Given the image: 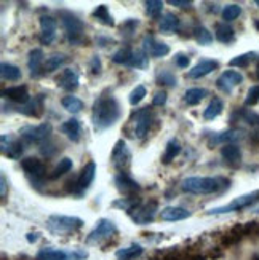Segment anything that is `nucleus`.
I'll return each mask as SVG.
<instances>
[{"mask_svg": "<svg viewBox=\"0 0 259 260\" xmlns=\"http://www.w3.org/2000/svg\"><path fill=\"white\" fill-rule=\"evenodd\" d=\"M259 103V85H254L248 89L245 98V106L246 107H253Z\"/></svg>", "mask_w": 259, "mask_h": 260, "instance_id": "nucleus-50", "label": "nucleus"}, {"mask_svg": "<svg viewBox=\"0 0 259 260\" xmlns=\"http://www.w3.org/2000/svg\"><path fill=\"white\" fill-rule=\"evenodd\" d=\"M179 27H181V21H179V18L175 13H171V11H166L160 19V26H159L160 32L170 36V34H176L179 30Z\"/></svg>", "mask_w": 259, "mask_h": 260, "instance_id": "nucleus-28", "label": "nucleus"}, {"mask_svg": "<svg viewBox=\"0 0 259 260\" xmlns=\"http://www.w3.org/2000/svg\"><path fill=\"white\" fill-rule=\"evenodd\" d=\"M110 161L114 169H117L119 173L128 174V169L131 166V152L128 149V145L125 142V139H119L112 149L110 153Z\"/></svg>", "mask_w": 259, "mask_h": 260, "instance_id": "nucleus-8", "label": "nucleus"}, {"mask_svg": "<svg viewBox=\"0 0 259 260\" xmlns=\"http://www.w3.org/2000/svg\"><path fill=\"white\" fill-rule=\"evenodd\" d=\"M88 254L85 251L66 252L63 249H53V247H43L36 255V260H87Z\"/></svg>", "mask_w": 259, "mask_h": 260, "instance_id": "nucleus-10", "label": "nucleus"}, {"mask_svg": "<svg viewBox=\"0 0 259 260\" xmlns=\"http://www.w3.org/2000/svg\"><path fill=\"white\" fill-rule=\"evenodd\" d=\"M208 96V89L205 88H189L184 93V103L187 106H197Z\"/></svg>", "mask_w": 259, "mask_h": 260, "instance_id": "nucleus-32", "label": "nucleus"}, {"mask_svg": "<svg viewBox=\"0 0 259 260\" xmlns=\"http://www.w3.org/2000/svg\"><path fill=\"white\" fill-rule=\"evenodd\" d=\"M72 166H74V163H72V160L71 158H67V156H64V158H61L60 160V163L54 166V169L53 171L48 174V179L50 180H56V179H60V177H63L66 173H69L71 169H72Z\"/></svg>", "mask_w": 259, "mask_h": 260, "instance_id": "nucleus-39", "label": "nucleus"}, {"mask_svg": "<svg viewBox=\"0 0 259 260\" xmlns=\"http://www.w3.org/2000/svg\"><path fill=\"white\" fill-rule=\"evenodd\" d=\"M155 82L157 85L160 86H168V88H175L178 85V78L171 71H166V69H160L155 75Z\"/></svg>", "mask_w": 259, "mask_h": 260, "instance_id": "nucleus-40", "label": "nucleus"}, {"mask_svg": "<svg viewBox=\"0 0 259 260\" xmlns=\"http://www.w3.org/2000/svg\"><path fill=\"white\" fill-rule=\"evenodd\" d=\"M256 201H259V190H254V191H251V193L237 197L235 200H232L229 205L211 208V209L207 211V216H221V214H229V212H235V211H242V209H246V208L253 206Z\"/></svg>", "mask_w": 259, "mask_h": 260, "instance_id": "nucleus-6", "label": "nucleus"}, {"mask_svg": "<svg viewBox=\"0 0 259 260\" xmlns=\"http://www.w3.org/2000/svg\"><path fill=\"white\" fill-rule=\"evenodd\" d=\"M114 184L117 185V188L122 191V193L130 195V197H133V193H136V191L141 190V185L136 182V180H134L130 174H123V173H119L114 177Z\"/></svg>", "mask_w": 259, "mask_h": 260, "instance_id": "nucleus-24", "label": "nucleus"}, {"mask_svg": "<svg viewBox=\"0 0 259 260\" xmlns=\"http://www.w3.org/2000/svg\"><path fill=\"white\" fill-rule=\"evenodd\" d=\"M243 82V75L239 71H224L218 78H216V86L221 89L222 93L231 94L234 91V88L240 85Z\"/></svg>", "mask_w": 259, "mask_h": 260, "instance_id": "nucleus-13", "label": "nucleus"}, {"mask_svg": "<svg viewBox=\"0 0 259 260\" xmlns=\"http://www.w3.org/2000/svg\"><path fill=\"white\" fill-rule=\"evenodd\" d=\"M226 184H231V182L227 179H222V177L194 176V177L184 179L181 182V188L186 193H192V195H213V193H218L219 190H222Z\"/></svg>", "mask_w": 259, "mask_h": 260, "instance_id": "nucleus-2", "label": "nucleus"}, {"mask_svg": "<svg viewBox=\"0 0 259 260\" xmlns=\"http://www.w3.org/2000/svg\"><path fill=\"white\" fill-rule=\"evenodd\" d=\"M58 32V21L51 16H40V42L50 45L56 39Z\"/></svg>", "mask_w": 259, "mask_h": 260, "instance_id": "nucleus-19", "label": "nucleus"}, {"mask_svg": "<svg viewBox=\"0 0 259 260\" xmlns=\"http://www.w3.org/2000/svg\"><path fill=\"white\" fill-rule=\"evenodd\" d=\"M0 75H2L4 80L7 82H18L21 80V69L15 64H10V62H2L0 64Z\"/></svg>", "mask_w": 259, "mask_h": 260, "instance_id": "nucleus-34", "label": "nucleus"}, {"mask_svg": "<svg viewBox=\"0 0 259 260\" xmlns=\"http://www.w3.org/2000/svg\"><path fill=\"white\" fill-rule=\"evenodd\" d=\"M96 176V163L95 161H88L80 171V176L77 179V190L78 195H82L83 191H87L90 188V185L93 184Z\"/></svg>", "mask_w": 259, "mask_h": 260, "instance_id": "nucleus-22", "label": "nucleus"}, {"mask_svg": "<svg viewBox=\"0 0 259 260\" xmlns=\"http://www.w3.org/2000/svg\"><path fill=\"white\" fill-rule=\"evenodd\" d=\"M142 203V200L141 198H138V197H127V198H119V200H116V201H112V208H119V209H122V211H127V214L128 212H131L134 208H138L139 205Z\"/></svg>", "mask_w": 259, "mask_h": 260, "instance_id": "nucleus-38", "label": "nucleus"}, {"mask_svg": "<svg viewBox=\"0 0 259 260\" xmlns=\"http://www.w3.org/2000/svg\"><path fill=\"white\" fill-rule=\"evenodd\" d=\"M92 15H93V18H95L98 22H101L103 26H107V27H114V26H116V21H114V18H112V15L109 13V8H107L106 5H99V7H96Z\"/></svg>", "mask_w": 259, "mask_h": 260, "instance_id": "nucleus-37", "label": "nucleus"}, {"mask_svg": "<svg viewBox=\"0 0 259 260\" xmlns=\"http://www.w3.org/2000/svg\"><path fill=\"white\" fill-rule=\"evenodd\" d=\"M139 26V21L138 19H133V18H130V19H127V21H123V24H122V27H120V30H122V36L123 37H131L134 32H136V27Z\"/></svg>", "mask_w": 259, "mask_h": 260, "instance_id": "nucleus-49", "label": "nucleus"}, {"mask_svg": "<svg viewBox=\"0 0 259 260\" xmlns=\"http://www.w3.org/2000/svg\"><path fill=\"white\" fill-rule=\"evenodd\" d=\"M224 110V103L221 98H213L210 101V104L207 106V109L204 110V118L207 121H213L215 118H218Z\"/></svg>", "mask_w": 259, "mask_h": 260, "instance_id": "nucleus-31", "label": "nucleus"}, {"mask_svg": "<svg viewBox=\"0 0 259 260\" xmlns=\"http://www.w3.org/2000/svg\"><path fill=\"white\" fill-rule=\"evenodd\" d=\"M170 5L178 7V8H190L194 4L190 0H170Z\"/></svg>", "mask_w": 259, "mask_h": 260, "instance_id": "nucleus-54", "label": "nucleus"}, {"mask_svg": "<svg viewBox=\"0 0 259 260\" xmlns=\"http://www.w3.org/2000/svg\"><path fill=\"white\" fill-rule=\"evenodd\" d=\"M53 133V126L51 123H40V125H29L19 129V139L27 144V145H34V144H43L50 139V136Z\"/></svg>", "mask_w": 259, "mask_h": 260, "instance_id": "nucleus-5", "label": "nucleus"}, {"mask_svg": "<svg viewBox=\"0 0 259 260\" xmlns=\"http://www.w3.org/2000/svg\"><path fill=\"white\" fill-rule=\"evenodd\" d=\"M78 83H80V75H78V72L75 69H71V67L69 69H64L60 74V77L56 78V85L67 93L75 91L78 88Z\"/></svg>", "mask_w": 259, "mask_h": 260, "instance_id": "nucleus-18", "label": "nucleus"}, {"mask_svg": "<svg viewBox=\"0 0 259 260\" xmlns=\"http://www.w3.org/2000/svg\"><path fill=\"white\" fill-rule=\"evenodd\" d=\"M251 260H259V255H254V257H253Z\"/></svg>", "mask_w": 259, "mask_h": 260, "instance_id": "nucleus-59", "label": "nucleus"}, {"mask_svg": "<svg viewBox=\"0 0 259 260\" xmlns=\"http://www.w3.org/2000/svg\"><path fill=\"white\" fill-rule=\"evenodd\" d=\"M254 4H256V5L259 7V0H256V2H254Z\"/></svg>", "mask_w": 259, "mask_h": 260, "instance_id": "nucleus-60", "label": "nucleus"}, {"mask_svg": "<svg viewBox=\"0 0 259 260\" xmlns=\"http://www.w3.org/2000/svg\"><path fill=\"white\" fill-rule=\"evenodd\" d=\"M157 212H159V203L152 200L148 203H141L138 208L128 212V216L136 225H149L155 220Z\"/></svg>", "mask_w": 259, "mask_h": 260, "instance_id": "nucleus-9", "label": "nucleus"}, {"mask_svg": "<svg viewBox=\"0 0 259 260\" xmlns=\"http://www.w3.org/2000/svg\"><path fill=\"white\" fill-rule=\"evenodd\" d=\"M0 149L10 160H19L24 153V142L13 134H2L0 138Z\"/></svg>", "mask_w": 259, "mask_h": 260, "instance_id": "nucleus-11", "label": "nucleus"}, {"mask_svg": "<svg viewBox=\"0 0 259 260\" xmlns=\"http://www.w3.org/2000/svg\"><path fill=\"white\" fill-rule=\"evenodd\" d=\"M221 156L222 160L231 166H237L242 161V150L239 145L235 144H227L221 147Z\"/></svg>", "mask_w": 259, "mask_h": 260, "instance_id": "nucleus-27", "label": "nucleus"}, {"mask_svg": "<svg viewBox=\"0 0 259 260\" xmlns=\"http://www.w3.org/2000/svg\"><path fill=\"white\" fill-rule=\"evenodd\" d=\"M134 136L138 139H144L146 136L149 133V128L152 125V120H154V112L151 107H142L136 112L134 115Z\"/></svg>", "mask_w": 259, "mask_h": 260, "instance_id": "nucleus-12", "label": "nucleus"}, {"mask_svg": "<svg viewBox=\"0 0 259 260\" xmlns=\"http://www.w3.org/2000/svg\"><path fill=\"white\" fill-rule=\"evenodd\" d=\"M119 233V229L114 220L110 219H99L96 227L88 233L87 236V244H101L106 240H110L112 236Z\"/></svg>", "mask_w": 259, "mask_h": 260, "instance_id": "nucleus-7", "label": "nucleus"}, {"mask_svg": "<svg viewBox=\"0 0 259 260\" xmlns=\"http://www.w3.org/2000/svg\"><path fill=\"white\" fill-rule=\"evenodd\" d=\"M67 61H69V58H67L64 53H53L48 56L47 61H45V72L51 74L54 71H58Z\"/></svg>", "mask_w": 259, "mask_h": 260, "instance_id": "nucleus-33", "label": "nucleus"}, {"mask_svg": "<svg viewBox=\"0 0 259 260\" xmlns=\"http://www.w3.org/2000/svg\"><path fill=\"white\" fill-rule=\"evenodd\" d=\"M131 69H148L149 67V54L146 53L142 48L141 50H134V54H133V61L130 64Z\"/></svg>", "mask_w": 259, "mask_h": 260, "instance_id": "nucleus-44", "label": "nucleus"}, {"mask_svg": "<svg viewBox=\"0 0 259 260\" xmlns=\"http://www.w3.org/2000/svg\"><path fill=\"white\" fill-rule=\"evenodd\" d=\"M219 67V62L215 59H202L198 64H195L192 69L187 72V78L190 80H197V78H204L210 75L213 71H216Z\"/></svg>", "mask_w": 259, "mask_h": 260, "instance_id": "nucleus-23", "label": "nucleus"}, {"mask_svg": "<svg viewBox=\"0 0 259 260\" xmlns=\"http://www.w3.org/2000/svg\"><path fill=\"white\" fill-rule=\"evenodd\" d=\"M215 36L221 43L229 45L235 40V30H234V27L226 24V22H219V24H216Z\"/></svg>", "mask_w": 259, "mask_h": 260, "instance_id": "nucleus-35", "label": "nucleus"}, {"mask_svg": "<svg viewBox=\"0 0 259 260\" xmlns=\"http://www.w3.org/2000/svg\"><path fill=\"white\" fill-rule=\"evenodd\" d=\"M254 75H256V78L259 80V58H257V61H256V72H254Z\"/></svg>", "mask_w": 259, "mask_h": 260, "instance_id": "nucleus-57", "label": "nucleus"}, {"mask_svg": "<svg viewBox=\"0 0 259 260\" xmlns=\"http://www.w3.org/2000/svg\"><path fill=\"white\" fill-rule=\"evenodd\" d=\"M168 101V94L166 91H163V89H160V91H157L154 94V99H152V106H165Z\"/></svg>", "mask_w": 259, "mask_h": 260, "instance_id": "nucleus-53", "label": "nucleus"}, {"mask_svg": "<svg viewBox=\"0 0 259 260\" xmlns=\"http://www.w3.org/2000/svg\"><path fill=\"white\" fill-rule=\"evenodd\" d=\"M19 114L26 115V117H32V118H39L43 114V109H45V94L40 93L37 96L31 98V101L24 106H19L16 107Z\"/></svg>", "mask_w": 259, "mask_h": 260, "instance_id": "nucleus-17", "label": "nucleus"}, {"mask_svg": "<svg viewBox=\"0 0 259 260\" xmlns=\"http://www.w3.org/2000/svg\"><path fill=\"white\" fill-rule=\"evenodd\" d=\"M21 168L29 177H32L34 180H42L47 174V166H45L39 158L36 156H26L21 160Z\"/></svg>", "mask_w": 259, "mask_h": 260, "instance_id": "nucleus-15", "label": "nucleus"}, {"mask_svg": "<svg viewBox=\"0 0 259 260\" xmlns=\"http://www.w3.org/2000/svg\"><path fill=\"white\" fill-rule=\"evenodd\" d=\"M194 39L197 40L198 45H202V47H207V45H211V42H213V34L210 32L208 27L200 24V26L194 27Z\"/></svg>", "mask_w": 259, "mask_h": 260, "instance_id": "nucleus-43", "label": "nucleus"}, {"mask_svg": "<svg viewBox=\"0 0 259 260\" xmlns=\"http://www.w3.org/2000/svg\"><path fill=\"white\" fill-rule=\"evenodd\" d=\"M181 150H183V147H181V142H179L176 138H173V139H170L166 142V147H165V153H163V156H162V163L163 165H170L175 158L181 153Z\"/></svg>", "mask_w": 259, "mask_h": 260, "instance_id": "nucleus-30", "label": "nucleus"}, {"mask_svg": "<svg viewBox=\"0 0 259 260\" xmlns=\"http://www.w3.org/2000/svg\"><path fill=\"white\" fill-rule=\"evenodd\" d=\"M253 24H254V27H256V29H257V32H259V19H254Z\"/></svg>", "mask_w": 259, "mask_h": 260, "instance_id": "nucleus-58", "label": "nucleus"}, {"mask_svg": "<svg viewBox=\"0 0 259 260\" xmlns=\"http://www.w3.org/2000/svg\"><path fill=\"white\" fill-rule=\"evenodd\" d=\"M61 133L66 134V138L72 141V142H78L80 141V136H82V126H80V121L77 118H69L66 120L63 125L60 126Z\"/></svg>", "mask_w": 259, "mask_h": 260, "instance_id": "nucleus-26", "label": "nucleus"}, {"mask_svg": "<svg viewBox=\"0 0 259 260\" xmlns=\"http://www.w3.org/2000/svg\"><path fill=\"white\" fill-rule=\"evenodd\" d=\"M257 53L254 51H248V53H243V54H239L235 56V58H232L229 61V66L231 67H248L253 61H257Z\"/></svg>", "mask_w": 259, "mask_h": 260, "instance_id": "nucleus-42", "label": "nucleus"}, {"mask_svg": "<svg viewBox=\"0 0 259 260\" xmlns=\"http://www.w3.org/2000/svg\"><path fill=\"white\" fill-rule=\"evenodd\" d=\"M148 96V91H146V86H142V85H138L136 88L133 89V91L130 93V96H128V101H130V104L131 106H138L141 101Z\"/></svg>", "mask_w": 259, "mask_h": 260, "instance_id": "nucleus-48", "label": "nucleus"}, {"mask_svg": "<svg viewBox=\"0 0 259 260\" xmlns=\"http://www.w3.org/2000/svg\"><path fill=\"white\" fill-rule=\"evenodd\" d=\"M242 15V7L237 4H231L222 8V19L226 22H231L234 19H237Z\"/></svg>", "mask_w": 259, "mask_h": 260, "instance_id": "nucleus-46", "label": "nucleus"}, {"mask_svg": "<svg viewBox=\"0 0 259 260\" xmlns=\"http://www.w3.org/2000/svg\"><path fill=\"white\" fill-rule=\"evenodd\" d=\"M45 53L42 48H34L29 51L27 56V69L31 72V77H40L42 72L45 71Z\"/></svg>", "mask_w": 259, "mask_h": 260, "instance_id": "nucleus-20", "label": "nucleus"}, {"mask_svg": "<svg viewBox=\"0 0 259 260\" xmlns=\"http://www.w3.org/2000/svg\"><path fill=\"white\" fill-rule=\"evenodd\" d=\"M163 10V2L162 0H148L146 2V11L151 18H159Z\"/></svg>", "mask_w": 259, "mask_h": 260, "instance_id": "nucleus-47", "label": "nucleus"}, {"mask_svg": "<svg viewBox=\"0 0 259 260\" xmlns=\"http://www.w3.org/2000/svg\"><path fill=\"white\" fill-rule=\"evenodd\" d=\"M26 236H27V241L32 244V243H37V240H39L40 233H37V232H36V233H27Z\"/></svg>", "mask_w": 259, "mask_h": 260, "instance_id": "nucleus-56", "label": "nucleus"}, {"mask_svg": "<svg viewBox=\"0 0 259 260\" xmlns=\"http://www.w3.org/2000/svg\"><path fill=\"white\" fill-rule=\"evenodd\" d=\"M192 216V212L181 206H166L160 211V219L163 222H179Z\"/></svg>", "mask_w": 259, "mask_h": 260, "instance_id": "nucleus-25", "label": "nucleus"}, {"mask_svg": "<svg viewBox=\"0 0 259 260\" xmlns=\"http://www.w3.org/2000/svg\"><path fill=\"white\" fill-rule=\"evenodd\" d=\"M243 138V131L237 129V128H231L221 133H211L208 138V145L210 149H213L215 145H227V144H234L235 141H240Z\"/></svg>", "mask_w": 259, "mask_h": 260, "instance_id": "nucleus-14", "label": "nucleus"}, {"mask_svg": "<svg viewBox=\"0 0 259 260\" xmlns=\"http://www.w3.org/2000/svg\"><path fill=\"white\" fill-rule=\"evenodd\" d=\"M144 254V247L141 244H131L128 247H122V249H119L116 252V257L119 260H136L139 258L141 255Z\"/></svg>", "mask_w": 259, "mask_h": 260, "instance_id": "nucleus-29", "label": "nucleus"}, {"mask_svg": "<svg viewBox=\"0 0 259 260\" xmlns=\"http://www.w3.org/2000/svg\"><path fill=\"white\" fill-rule=\"evenodd\" d=\"M142 50L151 58H165V56L170 54V47L165 42H159L154 36H146L142 39Z\"/></svg>", "mask_w": 259, "mask_h": 260, "instance_id": "nucleus-16", "label": "nucleus"}, {"mask_svg": "<svg viewBox=\"0 0 259 260\" xmlns=\"http://www.w3.org/2000/svg\"><path fill=\"white\" fill-rule=\"evenodd\" d=\"M0 180H2V191H0V195H2V198H5L7 197V187H8V184H7V176L2 173V176H0Z\"/></svg>", "mask_w": 259, "mask_h": 260, "instance_id": "nucleus-55", "label": "nucleus"}, {"mask_svg": "<svg viewBox=\"0 0 259 260\" xmlns=\"http://www.w3.org/2000/svg\"><path fill=\"white\" fill-rule=\"evenodd\" d=\"M85 225L80 217L63 216V214H51L47 219V229L54 235H71L78 232Z\"/></svg>", "mask_w": 259, "mask_h": 260, "instance_id": "nucleus-4", "label": "nucleus"}, {"mask_svg": "<svg viewBox=\"0 0 259 260\" xmlns=\"http://www.w3.org/2000/svg\"><path fill=\"white\" fill-rule=\"evenodd\" d=\"M60 19H61V26L66 32L67 42L71 45H75V47H80L85 42V24L83 21L75 16L71 11L61 10L60 11Z\"/></svg>", "mask_w": 259, "mask_h": 260, "instance_id": "nucleus-3", "label": "nucleus"}, {"mask_svg": "<svg viewBox=\"0 0 259 260\" xmlns=\"http://www.w3.org/2000/svg\"><path fill=\"white\" fill-rule=\"evenodd\" d=\"M90 72H92L93 75H99L101 74V69H103V64H101V58L98 54L92 56V59H90Z\"/></svg>", "mask_w": 259, "mask_h": 260, "instance_id": "nucleus-51", "label": "nucleus"}, {"mask_svg": "<svg viewBox=\"0 0 259 260\" xmlns=\"http://www.w3.org/2000/svg\"><path fill=\"white\" fill-rule=\"evenodd\" d=\"M2 96L11 103H16L19 106H24L31 101V96H29V89L26 85H16V86H10V88H5L2 89Z\"/></svg>", "mask_w": 259, "mask_h": 260, "instance_id": "nucleus-21", "label": "nucleus"}, {"mask_svg": "<svg viewBox=\"0 0 259 260\" xmlns=\"http://www.w3.org/2000/svg\"><path fill=\"white\" fill-rule=\"evenodd\" d=\"M122 117V107L116 96L101 94L95 101L92 109V125L96 133L114 126Z\"/></svg>", "mask_w": 259, "mask_h": 260, "instance_id": "nucleus-1", "label": "nucleus"}, {"mask_svg": "<svg viewBox=\"0 0 259 260\" xmlns=\"http://www.w3.org/2000/svg\"><path fill=\"white\" fill-rule=\"evenodd\" d=\"M61 104L67 112H71V114H78V112H82V109H83V101L77 96H72V94L64 96L61 99Z\"/></svg>", "mask_w": 259, "mask_h": 260, "instance_id": "nucleus-41", "label": "nucleus"}, {"mask_svg": "<svg viewBox=\"0 0 259 260\" xmlns=\"http://www.w3.org/2000/svg\"><path fill=\"white\" fill-rule=\"evenodd\" d=\"M133 54H134V50H131L130 47H123V48L117 50L114 54H112L110 59H112V62H114V64L130 67V64L133 61Z\"/></svg>", "mask_w": 259, "mask_h": 260, "instance_id": "nucleus-36", "label": "nucleus"}, {"mask_svg": "<svg viewBox=\"0 0 259 260\" xmlns=\"http://www.w3.org/2000/svg\"><path fill=\"white\" fill-rule=\"evenodd\" d=\"M175 64L179 67V69H187L190 64V58L184 53H176L175 54Z\"/></svg>", "mask_w": 259, "mask_h": 260, "instance_id": "nucleus-52", "label": "nucleus"}, {"mask_svg": "<svg viewBox=\"0 0 259 260\" xmlns=\"http://www.w3.org/2000/svg\"><path fill=\"white\" fill-rule=\"evenodd\" d=\"M239 117H240V120H243L246 123V125H250L254 131L259 129V114H256V112L248 110V109H240Z\"/></svg>", "mask_w": 259, "mask_h": 260, "instance_id": "nucleus-45", "label": "nucleus"}]
</instances>
